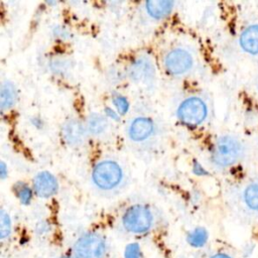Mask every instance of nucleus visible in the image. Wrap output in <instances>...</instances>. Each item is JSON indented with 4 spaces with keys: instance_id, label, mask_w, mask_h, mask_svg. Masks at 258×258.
<instances>
[{
    "instance_id": "obj_1",
    "label": "nucleus",
    "mask_w": 258,
    "mask_h": 258,
    "mask_svg": "<svg viewBox=\"0 0 258 258\" xmlns=\"http://www.w3.org/2000/svg\"><path fill=\"white\" fill-rule=\"evenodd\" d=\"M243 152V144L238 138L231 135H224L216 141L211 158L216 166L224 168L239 161Z\"/></svg>"
},
{
    "instance_id": "obj_2",
    "label": "nucleus",
    "mask_w": 258,
    "mask_h": 258,
    "mask_svg": "<svg viewBox=\"0 0 258 258\" xmlns=\"http://www.w3.org/2000/svg\"><path fill=\"white\" fill-rule=\"evenodd\" d=\"M123 229L133 235L148 233L154 224L152 211L144 205H133L129 207L121 219Z\"/></svg>"
},
{
    "instance_id": "obj_3",
    "label": "nucleus",
    "mask_w": 258,
    "mask_h": 258,
    "mask_svg": "<svg viewBox=\"0 0 258 258\" xmlns=\"http://www.w3.org/2000/svg\"><path fill=\"white\" fill-rule=\"evenodd\" d=\"M107 252V241L98 232L82 234L73 245V255L76 258H105Z\"/></svg>"
},
{
    "instance_id": "obj_4",
    "label": "nucleus",
    "mask_w": 258,
    "mask_h": 258,
    "mask_svg": "<svg viewBox=\"0 0 258 258\" xmlns=\"http://www.w3.org/2000/svg\"><path fill=\"white\" fill-rule=\"evenodd\" d=\"M122 178V168L113 160H102L98 162L92 172L94 184L103 190L113 189L120 184Z\"/></svg>"
},
{
    "instance_id": "obj_5",
    "label": "nucleus",
    "mask_w": 258,
    "mask_h": 258,
    "mask_svg": "<svg viewBox=\"0 0 258 258\" xmlns=\"http://www.w3.org/2000/svg\"><path fill=\"white\" fill-rule=\"evenodd\" d=\"M176 115L181 123L195 127L204 122L208 115V108L201 98L189 97L179 105Z\"/></svg>"
},
{
    "instance_id": "obj_6",
    "label": "nucleus",
    "mask_w": 258,
    "mask_h": 258,
    "mask_svg": "<svg viewBox=\"0 0 258 258\" xmlns=\"http://www.w3.org/2000/svg\"><path fill=\"white\" fill-rule=\"evenodd\" d=\"M194 64L191 54L183 48L171 49L164 57V67L168 74L180 76L187 73Z\"/></svg>"
},
{
    "instance_id": "obj_7",
    "label": "nucleus",
    "mask_w": 258,
    "mask_h": 258,
    "mask_svg": "<svg viewBox=\"0 0 258 258\" xmlns=\"http://www.w3.org/2000/svg\"><path fill=\"white\" fill-rule=\"evenodd\" d=\"M127 74L133 82L147 84L154 79L155 67L149 56L139 55L131 61Z\"/></svg>"
},
{
    "instance_id": "obj_8",
    "label": "nucleus",
    "mask_w": 258,
    "mask_h": 258,
    "mask_svg": "<svg viewBox=\"0 0 258 258\" xmlns=\"http://www.w3.org/2000/svg\"><path fill=\"white\" fill-rule=\"evenodd\" d=\"M87 126L77 119H71L63 123L61 135L64 142L71 146H79L84 143L87 137Z\"/></svg>"
},
{
    "instance_id": "obj_9",
    "label": "nucleus",
    "mask_w": 258,
    "mask_h": 258,
    "mask_svg": "<svg viewBox=\"0 0 258 258\" xmlns=\"http://www.w3.org/2000/svg\"><path fill=\"white\" fill-rule=\"evenodd\" d=\"M56 178L48 171L38 172L33 179V190L39 198L47 199L57 192Z\"/></svg>"
},
{
    "instance_id": "obj_10",
    "label": "nucleus",
    "mask_w": 258,
    "mask_h": 258,
    "mask_svg": "<svg viewBox=\"0 0 258 258\" xmlns=\"http://www.w3.org/2000/svg\"><path fill=\"white\" fill-rule=\"evenodd\" d=\"M154 125L151 119L146 117L135 118L129 125L128 135L134 141H143L153 133Z\"/></svg>"
},
{
    "instance_id": "obj_11",
    "label": "nucleus",
    "mask_w": 258,
    "mask_h": 258,
    "mask_svg": "<svg viewBox=\"0 0 258 258\" xmlns=\"http://www.w3.org/2000/svg\"><path fill=\"white\" fill-rule=\"evenodd\" d=\"M240 45L246 52L258 54V24L248 26L241 33Z\"/></svg>"
},
{
    "instance_id": "obj_12",
    "label": "nucleus",
    "mask_w": 258,
    "mask_h": 258,
    "mask_svg": "<svg viewBox=\"0 0 258 258\" xmlns=\"http://www.w3.org/2000/svg\"><path fill=\"white\" fill-rule=\"evenodd\" d=\"M174 2L168 0H150L145 3L147 13L154 19H162L169 15Z\"/></svg>"
},
{
    "instance_id": "obj_13",
    "label": "nucleus",
    "mask_w": 258,
    "mask_h": 258,
    "mask_svg": "<svg viewBox=\"0 0 258 258\" xmlns=\"http://www.w3.org/2000/svg\"><path fill=\"white\" fill-rule=\"evenodd\" d=\"M17 101V92L14 85L8 81H5L1 85L0 92V105L1 110H9L12 108Z\"/></svg>"
},
{
    "instance_id": "obj_14",
    "label": "nucleus",
    "mask_w": 258,
    "mask_h": 258,
    "mask_svg": "<svg viewBox=\"0 0 258 258\" xmlns=\"http://www.w3.org/2000/svg\"><path fill=\"white\" fill-rule=\"evenodd\" d=\"M209 233L203 227H197L186 234L187 244L196 249L203 248L208 243Z\"/></svg>"
},
{
    "instance_id": "obj_15",
    "label": "nucleus",
    "mask_w": 258,
    "mask_h": 258,
    "mask_svg": "<svg viewBox=\"0 0 258 258\" xmlns=\"http://www.w3.org/2000/svg\"><path fill=\"white\" fill-rule=\"evenodd\" d=\"M108 121L105 118V116L98 114V113H92L87 120V129L90 133L93 135H100L104 133L108 129Z\"/></svg>"
},
{
    "instance_id": "obj_16",
    "label": "nucleus",
    "mask_w": 258,
    "mask_h": 258,
    "mask_svg": "<svg viewBox=\"0 0 258 258\" xmlns=\"http://www.w3.org/2000/svg\"><path fill=\"white\" fill-rule=\"evenodd\" d=\"M243 199L249 209L258 211V183L249 184L244 190Z\"/></svg>"
},
{
    "instance_id": "obj_17",
    "label": "nucleus",
    "mask_w": 258,
    "mask_h": 258,
    "mask_svg": "<svg viewBox=\"0 0 258 258\" xmlns=\"http://www.w3.org/2000/svg\"><path fill=\"white\" fill-rule=\"evenodd\" d=\"M14 191L17 199L22 205H28L32 199V189L24 182H17L14 184Z\"/></svg>"
},
{
    "instance_id": "obj_18",
    "label": "nucleus",
    "mask_w": 258,
    "mask_h": 258,
    "mask_svg": "<svg viewBox=\"0 0 258 258\" xmlns=\"http://www.w3.org/2000/svg\"><path fill=\"white\" fill-rule=\"evenodd\" d=\"M12 233V222L8 213L5 210L0 212V239L2 241L8 239Z\"/></svg>"
},
{
    "instance_id": "obj_19",
    "label": "nucleus",
    "mask_w": 258,
    "mask_h": 258,
    "mask_svg": "<svg viewBox=\"0 0 258 258\" xmlns=\"http://www.w3.org/2000/svg\"><path fill=\"white\" fill-rule=\"evenodd\" d=\"M123 258H142V250L140 245L136 242L127 244L123 252Z\"/></svg>"
},
{
    "instance_id": "obj_20",
    "label": "nucleus",
    "mask_w": 258,
    "mask_h": 258,
    "mask_svg": "<svg viewBox=\"0 0 258 258\" xmlns=\"http://www.w3.org/2000/svg\"><path fill=\"white\" fill-rule=\"evenodd\" d=\"M112 102H113L114 106L116 107V109H117L119 114L125 115L128 112V110H129V102L127 101V99L125 97L120 96V95L114 96L113 99H112Z\"/></svg>"
},
{
    "instance_id": "obj_21",
    "label": "nucleus",
    "mask_w": 258,
    "mask_h": 258,
    "mask_svg": "<svg viewBox=\"0 0 258 258\" xmlns=\"http://www.w3.org/2000/svg\"><path fill=\"white\" fill-rule=\"evenodd\" d=\"M49 67H50V70L53 72V73H57V74H63V73H67L68 72V70H69V67H70V64H69V62H68V60H66V59H60V58H58V59H53L51 62H50V64H49Z\"/></svg>"
},
{
    "instance_id": "obj_22",
    "label": "nucleus",
    "mask_w": 258,
    "mask_h": 258,
    "mask_svg": "<svg viewBox=\"0 0 258 258\" xmlns=\"http://www.w3.org/2000/svg\"><path fill=\"white\" fill-rule=\"evenodd\" d=\"M51 226L47 221H39L35 226V233L38 236H46L50 233Z\"/></svg>"
},
{
    "instance_id": "obj_23",
    "label": "nucleus",
    "mask_w": 258,
    "mask_h": 258,
    "mask_svg": "<svg viewBox=\"0 0 258 258\" xmlns=\"http://www.w3.org/2000/svg\"><path fill=\"white\" fill-rule=\"evenodd\" d=\"M192 172L197 175H202V176L208 174L206 169L198 161H194V163H192Z\"/></svg>"
},
{
    "instance_id": "obj_24",
    "label": "nucleus",
    "mask_w": 258,
    "mask_h": 258,
    "mask_svg": "<svg viewBox=\"0 0 258 258\" xmlns=\"http://www.w3.org/2000/svg\"><path fill=\"white\" fill-rule=\"evenodd\" d=\"M104 112H105V115L108 116L109 118H111V119H113V120H115V121H118V120H119V115H118L115 111H113L111 108H108V107L105 108Z\"/></svg>"
},
{
    "instance_id": "obj_25",
    "label": "nucleus",
    "mask_w": 258,
    "mask_h": 258,
    "mask_svg": "<svg viewBox=\"0 0 258 258\" xmlns=\"http://www.w3.org/2000/svg\"><path fill=\"white\" fill-rule=\"evenodd\" d=\"M6 164L2 161L1 164H0V173H1V177L2 178H5L6 175H7V169H6Z\"/></svg>"
},
{
    "instance_id": "obj_26",
    "label": "nucleus",
    "mask_w": 258,
    "mask_h": 258,
    "mask_svg": "<svg viewBox=\"0 0 258 258\" xmlns=\"http://www.w3.org/2000/svg\"><path fill=\"white\" fill-rule=\"evenodd\" d=\"M209 258H232L230 255L226 254V253H223V252H219V253H215L213 254L211 257Z\"/></svg>"
},
{
    "instance_id": "obj_27",
    "label": "nucleus",
    "mask_w": 258,
    "mask_h": 258,
    "mask_svg": "<svg viewBox=\"0 0 258 258\" xmlns=\"http://www.w3.org/2000/svg\"><path fill=\"white\" fill-rule=\"evenodd\" d=\"M58 258H76V257L72 254V255H62V256H59Z\"/></svg>"
},
{
    "instance_id": "obj_28",
    "label": "nucleus",
    "mask_w": 258,
    "mask_h": 258,
    "mask_svg": "<svg viewBox=\"0 0 258 258\" xmlns=\"http://www.w3.org/2000/svg\"><path fill=\"white\" fill-rule=\"evenodd\" d=\"M257 88H258V83H257Z\"/></svg>"
}]
</instances>
